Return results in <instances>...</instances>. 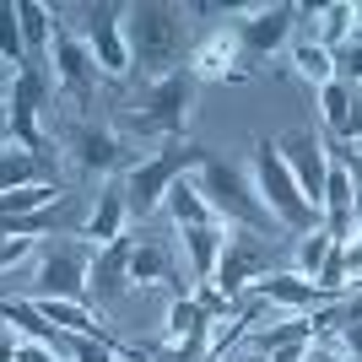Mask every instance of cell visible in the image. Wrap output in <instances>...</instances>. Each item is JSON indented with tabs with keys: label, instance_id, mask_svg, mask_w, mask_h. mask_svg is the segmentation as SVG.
<instances>
[{
	"label": "cell",
	"instance_id": "cell-30",
	"mask_svg": "<svg viewBox=\"0 0 362 362\" xmlns=\"http://www.w3.org/2000/svg\"><path fill=\"white\" fill-rule=\"evenodd\" d=\"M189 298H195V308H200L206 319H211V325H216V319H227V308H233V298H222V292H216L211 281H200V287L189 292Z\"/></svg>",
	"mask_w": 362,
	"mask_h": 362
},
{
	"label": "cell",
	"instance_id": "cell-20",
	"mask_svg": "<svg viewBox=\"0 0 362 362\" xmlns=\"http://www.w3.org/2000/svg\"><path fill=\"white\" fill-rule=\"evenodd\" d=\"M16 22H22V44H28V65L49 60V44H54V11L38 6V0H16Z\"/></svg>",
	"mask_w": 362,
	"mask_h": 362
},
{
	"label": "cell",
	"instance_id": "cell-14",
	"mask_svg": "<svg viewBox=\"0 0 362 362\" xmlns=\"http://www.w3.org/2000/svg\"><path fill=\"white\" fill-rule=\"evenodd\" d=\"M65 141H71V157H76L81 173H114V168H124V141H119V130H108V124L81 119V124H71Z\"/></svg>",
	"mask_w": 362,
	"mask_h": 362
},
{
	"label": "cell",
	"instance_id": "cell-25",
	"mask_svg": "<svg viewBox=\"0 0 362 362\" xmlns=\"http://www.w3.org/2000/svg\"><path fill=\"white\" fill-rule=\"evenodd\" d=\"M292 65H298L303 81H314V87H330L335 81V54L319 38H292Z\"/></svg>",
	"mask_w": 362,
	"mask_h": 362
},
{
	"label": "cell",
	"instance_id": "cell-19",
	"mask_svg": "<svg viewBox=\"0 0 362 362\" xmlns=\"http://www.w3.org/2000/svg\"><path fill=\"white\" fill-rule=\"evenodd\" d=\"M163 211H168V222L179 227H206V222H216V211H211V200L200 195V184L184 173V179H173L168 184V195H163Z\"/></svg>",
	"mask_w": 362,
	"mask_h": 362
},
{
	"label": "cell",
	"instance_id": "cell-15",
	"mask_svg": "<svg viewBox=\"0 0 362 362\" xmlns=\"http://www.w3.org/2000/svg\"><path fill=\"white\" fill-rule=\"evenodd\" d=\"M255 298L259 303H276V308H292V314H319V308H330V298L325 287H314V281H303L298 271H271V276H259L255 281Z\"/></svg>",
	"mask_w": 362,
	"mask_h": 362
},
{
	"label": "cell",
	"instance_id": "cell-21",
	"mask_svg": "<svg viewBox=\"0 0 362 362\" xmlns=\"http://www.w3.org/2000/svg\"><path fill=\"white\" fill-rule=\"evenodd\" d=\"M54 184V173H49L44 157H33V151L11 146V151H0V195H11V189H22V184Z\"/></svg>",
	"mask_w": 362,
	"mask_h": 362
},
{
	"label": "cell",
	"instance_id": "cell-22",
	"mask_svg": "<svg viewBox=\"0 0 362 362\" xmlns=\"http://www.w3.org/2000/svg\"><path fill=\"white\" fill-rule=\"evenodd\" d=\"M216 325L195 308V298H173L168 303V319H163V341L173 346V341H206Z\"/></svg>",
	"mask_w": 362,
	"mask_h": 362
},
{
	"label": "cell",
	"instance_id": "cell-8",
	"mask_svg": "<svg viewBox=\"0 0 362 362\" xmlns=\"http://www.w3.org/2000/svg\"><path fill=\"white\" fill-rule=\"evenodd\" d=\"M271 271H276V238H259V233L227 227V249H222V265H216V281H211V287L222 292V298L238 303L259 276H271Z\"/></svg>",
	"mask_w": 362,
	"mask_h": 362
},
{
	"label": "cell",
	"instance_id": "cell-7",
	"mask_svg": "<svg viewBox=\"0 0 362 362\" xmlns=\"http://www.w3.org/2000/svg\"><path fill=\"white\" fill-rule=\"evenodd\" d=\"M49 92H54V76L44 71V65H22V71L11 76V87H6V130L0 136L11 141V146L22 151H44V136H38V114H44Z\"/></svg>",
	"mask_w": 362,
	"mask_h": 362
},
{
	"label": "cell",
	"instance_id": "cell-5",
	"mask_svg": "<svg viewBox=\"0 0 362 362\" xmlns=\"http://www.w3.org/2000/svg\"><path fill=\"white\" fill-rule=\"evenodd\" d=\"M200 163H206V151H200L195 141H173V146L157 151V157H141V163L124 173V206H130V216L163 211L168 184L184 179V173H200Z\"/></svg>",
	"mask_w": 362,
	"mask_h": 362
},
{
	"label": "cell",
	"instance_id": "cell-31",
	"mask_svg": "<svg viewBox=\"0 0 362 362\" xmlns=\"http://www.w3.org/2000/svg\"><path fill=\"white\" fill-rule=\"evenodd\" d=\"M28 255H38L33 238H0V271H11L16 259H28Z\"/></svg>",
	"mask_w": 362,
	"mask_h": 362
},
{
	"label": "cell",
	"instance_id": "cell-36",
	"mask_svg": "<svg viewBox=\"0 0 362 362\" xmlns=\"http://www.w3.org/2000/svg\"><path fill=\"white\" fill-rule=\"evenodd\" d=\"M16 346H22V335L11 325H0V362H16Z\"/></svg>",
	"mask_w": 362,
	"mask_h": 362
},
{
	"label": "cell",
	"instance_id": "cell-3",
	"mask_svg": "<svg viewBox=\"0 0 362 362\" xmlns=\"http://www.w3.org/2000/svg\"><path fill=\"white\" fill-rule=\"evenodd\" d=\"M195 184H200V195L211 200V211H216V222H222V227H243V233H259V238H276V233H281V227H276V216L265 211V200H259L255 179H249L243 168L206 157V163H200V173H195Z\"/></svg>",
	"mask_w": 362,
	"mask_h": 362
},
{
	"label": "cell",
	"instance_id": "cell-41",
	"mask_svg": "<svg viewBox=\"0 0 362 362\" xmlns=\"http://www.w3.org/2000/svg\"><path fill=\"white\" fill-rule=\"evenodd\" d=\"M0 103H6V92H0Z\"/></svg>",
	"mask_w": 362,
	"mask_h": 362
},
{
	"label": "cell",
	"instance_id": "cell-37",
	"mask_svg": "<svg viewBox=\"0 0 362 362\" xmlns=\"http://www.w3.org/2000/svg\"><path fill=\"white\" fill-rule=\"evenodd\" d=\"M233 362H265V357H259V351H238Z\"/></svg>",
	"mask_w": 362,
	"mask_h": 362
},
{
	"label": "cell",
	"instance_id": "cell-1",
	"mask_svg": "<svg viewBox=\"0 0 362 362\" xmlns=\"http://www.w3.org/2000/svg\"><path fill=\"white\" fill-rule=\"evenodd\" d=\"M124 44H130V65H141L146 81H163V76L184 71L189 65V6H173V0H141V6H124Z\"/></svg>",
	"mask_w": 362,
	"mask_h": 362
},
{
	"label": "cell",
	"instance_id": "cell-38",
	"mask_svg": "<svg viewBox=\"0 0 362 362\" xmlns=\"http://www.w3.org/2000/svg\"><path fill=\"white\" fill-rule=\"evenodd\" d=\"M351 243H357V249H362V216H357V233H351Z\"/></svg>",
	"mask_w": 362,
	"mask_h": 362
},
{
	"label": "cell",
	"instance_id": "cell-13",
	"mask_svg": "<svg viewBox=\"0 0 362 362\" xmlns=\"http://www.w3.org/2000/svg\"><path fill=\"white\" fill-rule=\"evenodd\" d=\"M281 157H287L292 179H298V189H303V200L325 216V179H330V151H325V136L298 130V136L281 141Z\"/></svg>",
	"mask_w": 362,
	"mask_h": 362
},
{
	"label": "cell",
	"instance_id": "cell-27",
	"mask_svg": "<svg viewBox=\"0 0 362 362\" xmlns=\"http://www.w3.org/2000/svg\"><path fill=\"white\" fill-rule=\"evenodd\" d=\"M346 114H351V87L335 76L330 87H319V119H325V130H330V141L346 136Z\"/></svg>",
	"mask_w": 362,
	"mask_h": 362
},
{
	"label": "cell",
	"instance_id": "cell-10",
	"mask_svg": "<svg viewBox=\"0 0 362 362\" xmlns=\"http://www.w3.org/2000/svg\"><path fill=\"white\" fill-rule=\"evenodd\" d=\"M49 65H54V87L71 98V103H81L87 108L92 103V92H98V60H92V49H87V38L81 33H71V28H60V16H54V44H49Z\"/></svg>",
	"mask_w": 362,
	"mask_h": 362
},
{
	"label": "cell",
	"instance_id": "cell-2",
	"mask_svg": "<svg viewBox=\"0 0 362 362\" xmlns=\"http://www.w3.org/2000/svg\"><path fill=\"white\" fill-rule=\"evenodd\" d=\"M249 179H255V189H259V200H265V211L276 216V227L281 233H314V227H325V216L303 200V189H298V179H292V168H287V157H281V141H255V157H249Z\"/></svg>",
	"mask_w": 362,
	"mask_h": 362
},
{
	"label": "cell",
	"instance_id": "cell-17",
	"mask_svg": "<svg viewBox=\"0 0 362 362\" xmlns=\"http://www.w3.org/2000/svg\"><path fill=\"white\" fill-rule=\"evenodd\" d=\"M124 222H130V206H124V189H119V184H108V189H98V206H92L87 227H81L76 238H87L92 249H108L114 238H124Z\"/></svg>",
	"mask_w": 362,
	"mask_h": 362
},
{
	"label": "cell",
	"instance_id": "cell-34",
	"mask_svg": "<svg viewBox=\"0 0 362 362\" xmlns=\"http://www.w3.org/2000/svg\"><path fill=\"white\" fill-rule=\"evenodd\" d=\"M341 141L362 146V92H351V114H346V136H341Z\"/></svg>",
	"mask_w": 362,
	"mask_h": 362
},
{
	"label": "cell",
	"instance_id": "cell-33",
	"mask_svg": "<svg viewBox=\"0 0 362 362\" xmlns=\"http://www.w3.org/2000/svg\"><path fill=\"white\" fill-rule=\"evenodd\" d=\"M308 346H314V341H276V346L265 351V362H303Z\"/></svg>",
	"mask_w": 362,
	"mask_h": 362
},
{
	"label": "cell",
	"instance_id": "cell-28",
	"mask_svg": "<svg viewBox=\"0 0 362 362\" xmlns=\"http://www.w3.org/2000/svg\"><path fill=\"white\" fill-rule=\"evenodd\" d=\"M330 249H335V238L325 233V227H314V233H303V238H298V276H303V281H314V287H319V271H325Z\"/></svg>",
	"mask_w": 362,
	"mask_h": 362
},
{
	"label": "cell",
	"instance_id": "cell-16",
	"mask_svg": "<svg viewBox=\"0 0 362 362\" xmlns=\"http://www.w3.org/2000/svg\"><path fill=\"white\" fill-rule=\"evenodd\" d=\"M130 255H136V238H130V233H124V238H114L108 249H92L87 292H98L103 303L124 298V292H130Z\"/></svg>",
	"mask_w": 362,
	"mask_h": 362
},
{
	"label": "cell",
	"instance_id": "cell-18",
	"mask_svg": "<svg viewBox=\"0 0 362 362\" xmlns=\"http://www.w3.org/2000/svg\"><path fill=\"white\" fill-rule=\"evenodd\" d=\"M179 238H184V255H189L195 281H216V265H222V249H227V227H222V222L184 227Z\"/></svg>",
	"mask_w": 362,
	"mask_h": 362
},
{
	"label": "cell",
	"instance_id": "cell-23",
	"mask_svg": "<svg viewBox=\"0 0 362 362\" xmlns=\"http://www.w3.org/2000/svg\"><path fill=\"white\" fill-rule=\"evenodd\" d=\"M357 33V11H351V0H335V6H319V16H314V28H308V38H319V44L330 49H341Z\"/></svg>",
	"mask_w": 362,
	"mask_h": 362
},
{
	"label": "cell",
	"instance_id": "cell-32",
	"mask_svg": "<svg viewBox=\"0 0 362 362\" xmlns=\"http://www.w3.org/2000/svg\"><path fill=\"white\" fill-rule=\"evenodd\" d=\"M330 346H341L346 357H362V319H346V325H341V335H335Z\"/></svg>",
	"mask_w": 362,
	"mask_h": 362
},
{
	"label": "cell",
	"instance_id": "cell-11",
	"mask_svg": "<svg viewBox=\"0 0 362 362\" xmlns=\"http://www.w3.org/2000/svg\"><path fill=\"white\" fill-rule=\"evenodd\" d=\"M81 16H87L81 38H87L98 71H103V76H130V71H136V65H130V44H124V6L103 0V6H87Z\"/></svg>",
	"mask_w": 362,
	"mask_h": 362
},
{
	"label": "cell",
	"instance_id": "cell-12",
	"mask_svg": "<svg viewBox=\"0 0 362 362\" xmlns=\"http://www.w3.org/2000/svg\"><path fill=\"white\" fill-rule=\"evenodd\" d=\"M189 76H195V81H249V76H255V60L243 54L233 22L206 33V38H195V49H189Z\"/></svg>",
	"mask_w": 362,
	"mask_h": 362
},
{
	"label": "cell",
	"instance_id": "cell-26",
	"mask_svg": "<svg viewBox=\"0 0 362 362\" xmlns=\"http://www.w3.org/2000/svg\"><path fill=\"white\" fill-rule=\"evenodd\" d=\"M28 65V44H22V22H16V0H0V71L16 76Z\"/></svg>",
	"mask_w": 362,
	"mask_h": 362
},
{
	"label": "cell",
	"instance_id": "cell-24",
	"mask_svg": "<svg viewBox=\"0 0 362 362\" xmlns=\"http://www.w3.org/2000/svg\"><path fill=\"white\" fill-rule=\"evenodd\" d=\"M151 281H173V259L157 238H136L130 255V287H151Z\"/></svg>",
	"mask_w": 362,
	"mask_h": 362
},
{
	"label": "cell",
	"instance_id": "cell-39",
	"mask_svg": "<svg viewBox=\"0 0 362 362\" xmlns=\"http://www.w3.org/2000/svg\"><path fill=\"white\" fill-rule=\"evenodd\" d=\"M6 87H11V76H6V71H0V92H6Z\"/></svg>",
	"mask_w": 362,
	"mask_h": 362
},
{
	"label": "cell",
	"instance_id": "cell-29",
	"mask_svg": "<svg viewBox=\"0 0 362 362\" xmlns=\"http://www.w3.org/2000/svg\"><path fill=\"white\" fill-rule=\"evenodd\" d=\"M335 76H341L351 92H362V33H351L346 44L335 49Z\"/></svg>",
	"mask_w": 362,
	"mask_h": 362
},
{
	"label": "cell",
	"instance_id": "cell-4",
	"mask_svg": "<svg viewBox=\"0 0 362 362\" xmlns=\"http://www.w3.org/2000/svg\"><path fill=\"white\" fill-rule=\"evenodd\" d=\"M87 276H92V243H76V238H49L38 243V265H33V281L28 292H11V298H65V303H87Z\"/></svg>",
	"mask_w": 362,
	"mask_h": 362
},
{
	"label": "cell",
	"instance_id": "cell-6",
	"mask_svg": "<svg viewBox=\"0 0 362 362\" xmlns=\"http://www.w3.org/2000/svg\"><path fill=\"white\" fill-rule=\"evenodd\" d=\"M195 92L200 81L189 76V65L173 76H163V81H151L146 98H141V108H130L124 114V124L136 130V136H184V119H189V108H195Z\"/></svg>",
	"mask_w": 362,
	"mask_h": 362
},
{
	"label": "cell",
	"instance_id": "cell-40",
	"mask_svg": "<svg viewBox=\"0 0 362 362\" xmlns=\"http://www.w3.org/2000/svg\"><path fill=\"white\" fill-rule=\"evenodd\" d=\"M351 11H357V33H362V6H351Z\"/></svg>",
	"mask_w": 362,
	"mask_h": 362
},
{
	"label": "cell",
	"instance_id": "cell-9",
	"mask_svg": "<svg viewBox=\"0 0 362 362\" xmlns=\"http://www.w3.org/2000/svg\"><path fill=\"white\" fill-rule=\"evenodd\" d=\"M303 11L292 6V0H276V6H243L238 22H233V33H238V44L249 60H271L276 49H287L292 44V33H298Z\"/></svg>",
	"mask_w": 362,
	"mask_h": 362
},
{
	"label": "cell",
	"instance_id": "cell-35",
	"mask_svg": "<svg viewBox=\"0 0 362 362\" xmlns=\"http://www.w3.org/2000/svg\"><path fill=\"white\" fill-rule=\"evenodd\" d=\"M16 362H65V357H54V351L38 346V341H22V346H16Z\"/></svg>",
	"mask_w": 362,
	"mask_h": 362
}]
</instances>
